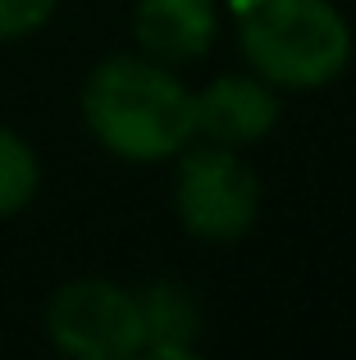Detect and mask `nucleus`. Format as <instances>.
Segmentation results:
<instances>
[{
	"mask_svg": "<svg viewBox=\"0 0 356 360\" xmlns=\"http://www.w3.org/2000/svg\"><path fill=\"white\" fill-rule=\"evenodd\" d=\"M82 119L106 150L151 165L187 150L196 137V96L165 64L115 55L91 69L82 87Z\"/></svg>",
	"mask_w": 356,
	"mask_h": 360,
	"instance_id": "nucleus-1",
	"label": "nucleus"
},
{
	"mask_svg": "<svg viewBox=\"0 0 356 360\" xmlns=\"http://www.w3.org/2000/svg\"><path fill=\"white\" fill-rule=\"evenodd\" d=\"M242 55L274 87H324L352 60V27L333 0H242Z\"/></svg>",
	"mask_w": 356,
	"mask_h": 360,
	"instance_id": "nucleus-2",
	"label": "nucleus"
},
{
	"mask_svg": "<svg viewBox=\"0 0 356 360\" xmlns=\"http://www.w3.org/2000/svg\"><path fill=\"white\" fill-rule=\"evenodd\" d=\"M46 333L64 356L78 360H133L146 347L137 292L106 278L64 283L46 306Z\"/></svg>",
	"mask_w": 356,
	"mask_h": 360,
	"instance_id": "nucleus-3",
	"label": "nucleus"
},
{
	"mask_svg": "<svg viewBox=\"0 0 356 360\" xmlns=\"http://www.w3.org/2000/svg\"><path fill=\"white\" fill-rule=\"evenodd\" d=\"M178 219L192 238L205 242H233L256 224L260 210V183L251 165L238 155V146H196L178 165L174 187Z\"/></svg>",
	"mask_w": 356,
	"mask_h": 360,
	"instance_id": "nucleus-4",
	"label": "nucleus"
},
{
	"mask_svg": "<svg viewBox=\"0 0 356 360\" xmlns=\"http://www.w3.org/2000/svg\"><path fill=\"white\" fill-rule=\"evenodd\" d=\"M279 123V101L265 78H215L196 96V132L220 146H251Z\"/></svg>",
	"mask_w": 356,
	"mask_h": 360,
	"instance_id": "nucleus-5",
	"label": "nucleus"
},
{
	"mask_svg": "<svg viewBox=\"0 0 356 360\" xmlns=\"http://www.w3.org/2000/svg\"><path fill=\"white\" fill-rule=\"evenodd\" d=\"M137 46L155 64H187L210 51L215 5L210 0H137L133 14Z\"/></svg>",
	"mask_w": 356,
	"mask_h": 360,
	"instance_id": "nucleus-6",
	"label": "nucleus"
},
{
	"mask_svg": "<svg viewBox=\"0 0 356 360\" xmlns=\"http://www.w3.org/2000/svg\"><path fill=\"white\" fill-rule=\"evenodd\" d=\"M137 310H142V328H146V356L160 360H187L196 352V297L178 283H151L146 292H137Z\"/></svg>",
	"mask_w": 356,
	"mask_h": 360,
	"instance_id": "nucleus-7",
	"label": "nucleus"
},
{
	"mask_svg": "<svg viewBox=\"0 0 356 360\" xmlns=\"http://www.w3.org/2000/svg\"><path fill=\"white\" fill-rule=\"evenodd\" d=\"M37 183H42V165H37L32 146L18 132L0 128V219L23 210L37 196Z\"/></svg>",
	"mask_w": 356,
	"mask_h": 360,
	"instance_id": "nucleus-8",
	"label": "nucleus"
},
{
	"mask_svg": "<svg viewBox=\"0 0 356 360\" xmlns=\"http://www.w3.org/2000/svg\"><path fill=\"white\" fill-rule=\"evenodd\" d=\"M60 0H0V41H14L27 37L55 14Z\"/></svg>",
	"mask_w": 356,
	"mask_h": 360,
	"instance_id": "nucleus-9",
	"label": "nucleus"
}]
</instances>
